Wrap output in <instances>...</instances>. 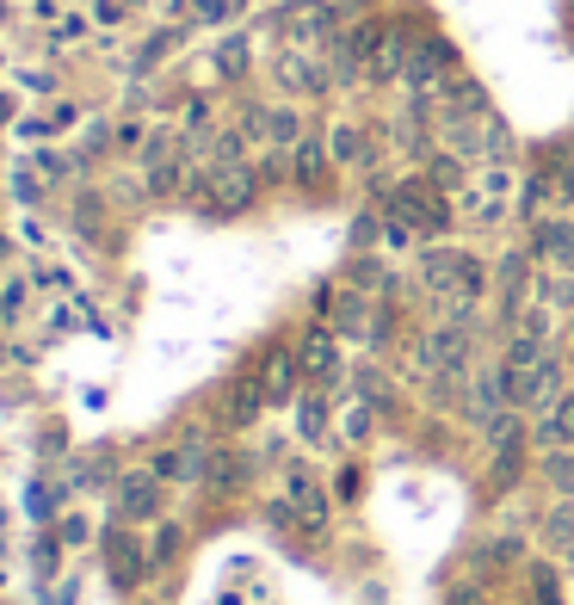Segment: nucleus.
Masks as SVG:
<instances>
[{
    "label": "nucleus",
    "instance_id": "nucleus-3",
    "mask_svg": "<svg viewBox=\"0 0 574 605\" xmlns=\"http://www.w3.org/2000/svg\"><path fill=\"white\" fill-rule=\"evenodd\" d=\"M463 359H470V334H463L457 322H445V328H433L420 340V365H433V371H457L463 377Z\"/></svg>",
    "mask_w": 574,
    "mask_h": 605
},
{
    "label": "nucleus",
    "instance_id": "nucleus-12",
    "mask_svg": "<svg viewBox=\"0 0 574 605\" xmlns=\"http://www.w3.org/2000/svg\"><path fill=\"white\" fill-rule=\"evenodd\" d=\"M321 173H328V149H321L315 136H303V142H297V180H303V186H315Z\"/></svg>",
    "mask_w": 574,
    "mask_h": 605
},
{
    "label": "nucleus",
    "instance_id": "nucleus-9",
    "mask_svg": "<svg viewBox=\"0 0 574 605\" xmlns=\"http://www.w3.org/2000/svg\"><path fill=\"white\" fill-rule=\"evenodd\" d=\"M544 544L562 550V556H574V507H550V519H544Z\"/></svg>",
    "mask_w": 574,
    "mask_h": 605
},
{
    "label": "nucleus",
    "instance_id": "nucleus-13",
    "mask_svg": "<svg viewBox=\"0 0 574 605\" xmlns=\"http://www.w3.org/2000/svg\"><path fill=\"white\" fill-rule=\"evenodd\" d=\"M260 130H266L272 142H291V149L303 142V118H297V112H260Z\"/></svg>",
    "mask_w": 574,
    "mask_h": 605
},
{
    "label": "nucleus",
    "instance_id": "nucleus-16",
    "mask_svg": "<svg viewBox=\"0 0 574 605\" xmlns=\"http://www.w3.org/2000/svg\"><path fill=\"white\" fill-rule=\"evenodd\" d=\"M291 383H297V359H284V352H278L272 371H266V389H272V396H291Z\"/></svg>",
    "mask_w": 574,
    "mask_h": 605
},
{
    "label": "nucleus",
    "instance_id": "nucleus-5",
    "mask_svg": "<svg viewBox=\"0 0 574 605\" xmlns=\"http://www.w3.org/2000/svg\"><path fill=\"white\" fill-rule=\"evenodd\" d=\"M531 254L544 260L550 272H574V223H537Z\"/></svg>",
    "mask_w": 574,
    "mask_h": 605
},
{
    "label": "nucleus",
    "instance_id": "nucleus-17",
    "mask_svg": "<svg viewBox=\"0 0 574 605\" xmlns=\"http://www.w3.org/2000/svg\"><path fill=\"white\" fill-rule=\"evenodd\" d=\"M525 266H531L525 254H513V260H500V272H494V278H500V291H507V297H519V291H525Z\"/></svg>",
    "mask_w": 574,
    "mask_h": 605
},
{
    "label": "nucleus",
    "instance_id": "nucleus-11",
    "mask_svg": "<svg viewBox=\"0 0 574 605\" xmlns=\"http://www.w3.org/2000/svg\"><path fill=\"white\" fill-rule=\"evenodd\" d=\"M544 476L562 501H574V451H544Z\"/></svg>",
    "mask_w": 574,
    "mask_h": 605
},
{
    "label": "nucleus",
    "instance_id": "nucleus-18",
    "mask_svg": "<svg viewBox=\"0 0 574 605\" xmlns=\"http://www.w3.org/2000/svg\"><path fill=\"white\" fill-rule=\"evenodd\" d=\"M531 587H537V605H562V581L550 575V568H544V562H537V568H531Z\"/></svg>",
    "mask_w": 574,
    "mask_h": 605
},
{
    "label": "nucleus",
    "instance_id": "nucleus-14",
    "mask_svg": "<svg viewBox=\"0 0 574 605\" xmlns=\"http://www.w3.org/2000/svg\"><path fill=\"white\" fill-rule=\"evenodd\" d=\"M537 297H544L550 309H574V284H568V272H544V278H537Z\"/></svg>",
    "mask_w": 574,
    "mask_h": 605
},
{
    "label": "nucleus",
    "instance_id": "nucleus-2",
    "mask_svg": "<svg viewBox=\"0 0 574 605\" xmlns=\"http://www.w3.org/2000/svg\"><path fill=\"white\" fill-rule=\"evenodd\" d=\"M408 50H414V38L408 31H377V44H371V56H365V81H402V68H408Z\"/></svg>",
    "mask_w": 574,
    "mask_h": 605
},
{
    "label": "nucleus",
    "instance_id": "nucleus-1",
    "mask_svg": "<svg viewBox=\"0 0 574 605\" xmlns=\"http://www.w3.org/2000/svg\"><path fill=\"white\" fill-rule=\"evenodd\" d=\"M420 278L433 284L439 297H451V291H457V297H482V278H488V272H482L476 254H457V247H433V254L420 260Z\"/></svg>",
    "mask_w": 574,
    "mask_h": 605
},
{
    "label": "nucleus",
    "instance_id": "nucleus-4",
    "mask_svg": "<svg viewBox=\"0 0 574 605\" xmlns=\"http://www.w3.org/2000/svg\"><path fill=\"white\" fill-rule=\"evenodd\" d=\"M531 439H537V451H574V396H562V402H550L544 414H537Z\"/></svg>",
    "mask_w": 574,
    "mask_h": 605
},
{
    "label": "nucleus",
    "instance_id": "nucleus-8",
    "mask_svg": "<svg viewBox=\"0 0 574 605\" xmlns=\"http://www.w3.org/2000/svg\"><path fill=\"white\" fill-rule=\"evenodd\" d=\"M365 155H371V149H365V130L340 124V130L328 136V161H334V167H365Z\"/></svg>",
    "mask_w": 574,
    "mask_h": 605
},
{
    "label": "nucleus",
    "instance_id": "nucleus-19",
    "mask_svg": "<svg viewBox=\"0 0 574 605\" xmlns=\"http://www.w3.org/2000/svg\"><path fill=\"white\" fill-rule=\"evenodd\" d=\"M340 334H365V297H346L340 303V322H334Z\"/></svg>",
    "mask_w": 574,
    "mask_h": 605
},
{
    "label": "nucleus",
    "instance_id": "nucleus-7",
    "mask_svg": "<svg viewBox=\"0 0 574 605\" xmlns=\"http://www.w3.org/2000/svg\"><path fill=\"white\" fill-rule=\"evenodd\" d=\"M297 365H303L309 377H334V334L315 328V334L303 340V352H297Z\"/></svg>",
    "mask_w": 574,
    "mask_h": 605
},
{
    "label": "nucleus",
    "instance_id": "nucleus-6",
    "mask_svg": "<svg viewBox=\"0 0 574 605\" xmlns=\"http://www.w3.org/2000/svg\"><path fill=\"white\" fill-rule=\"evenodd\" d=\"M155 507H161V494H155L149 476H130V482L118 488V513H124V519H155Z\"/></svg>",
    "mask_w": 574,
    "mask_h": 605
},
{
    "label": "nucleus",
    "instance_id": "nucleus-15",
    "mask_svg": "<svg viewBox=\"0 0 574 605\" xmlns=\"http://www.w3.org/2000/svg\"><path fill=\"white\" fill-rule=\"evenodd\" d=\"M371 414H377L371 402H352L346 420H340V433H346V439H371Z\"/></svg>",
    "mask_w": 574,
    "mask_h": 605
},
{
    "label": "nucleus",
    "instance_id": "nucleus-10",
    "mask_svg": "<svg viewBox=\"0 0 574 605\" xmlns=\"http://www.w3.org/2000/svg\"><path fill=\"white\" fill-rule=\"evenodd\" d=\"M297 433H303L309 445L328 439V408H321V396H303V402H297Z\"/></svg>",
    "mask_w": 574,
    "mask_h": 605
}]
</instances>
